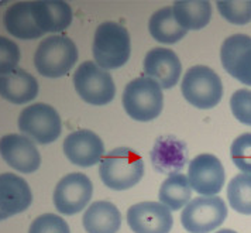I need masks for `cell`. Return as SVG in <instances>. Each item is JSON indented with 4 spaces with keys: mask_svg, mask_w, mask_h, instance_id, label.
Returning a JSON list of instances; mask_svg holds the SVG:
<instances>
[{
    "mask_svg": "<svg viewBox=\"0 0 251 233\" xmlns=\"http://www.w3.org/2000/svg\"><path fill=\"white\" fill-rule=\"evenodd\" d=\"M31 202V188L23 177L13 173L0 174V221L27 210Z\"/></svg>",
    "mask_w": 251,
    "mask_h": 233,
    "instance_id": "16",
    "label": "cell"
},
{
    "mask_svg": "<svg viewBox=\"0 0 251 233\" xmlns=\"http://www.w3.org/2000/svg\"><path fill=\"white\" fill-rule=\"evenodd\" d=\"M127 223L134 233H170L172 212L161 202H140L127 210Z\"/></svg>",
    "mask_w": 251,
    "mask_h": 233,
    "instance_id": "12",
    "label": "cell"
},
{
    "mask_svg": "<svg viewBox=\"0 0 251 233\" xmlns=\"http://www.w3.org/2000/svg\"><path fill=\"white\" fill-rule=\"evenodd\" d=\"M93 185L91 178L82 173H71L58 181L54 189V205L62 215H76L91 202Z\"/></svg>",
    "mask_w": 251,
    "mask_h": 233,
    "instance_id": "9",
    "label": "cell"
},
{
    "mask_svg": "<svg viewBox=\"0 0 251 233\" xmlns=\"http://www.w3.org/2000/svg\"><path fill=\"white\" fill-rule=\"evenodd\" d=\"M103 184L113 191H126L136 186L144 175V161L130 147H117L104 154L99 165Z\"/></svg>",
    "mask_w": 251,
    "mask_h": 233,
    "instance_id": "1",
    "label": "cell"
},
{
    "mask_svg": "<svg viewBox=\"0 0 251 233\" xmlns=\"http://www.w3.org/2000/svg\"><path fill=\"white\" fill-rule=\"evenodd\" d=\"M64 153L74 165L88 168L100 163L104 154V144L96 133L80 129L69 133L64 140Z\"/></svg>",
    "mask_w": 251,
    "mask_h": 233,
    "instance_id": "14",
    "label": "cell"
},
{
    "mask_svg": "<svg viewBox=\"0 0 251 233\" xmlns=\"http://www.w3.org/2000/svg\"><path fill=\"white\" fill-rule=\"evenodd\" d=\"M227 199L231 209L251 215V174H237L230 180Z\"/></svg>",
    "mask_w": 251,
    "mask_h": 233,
    "instance_id": "25",
    "label": "cell"
},
{
    "mask_svg": "<svg viewBox=\"0 0 251 233\" xmlns=\"http://www.w3.org/2000/svg\"><path fill=\"white\" fill-rule=\"evenodd\" d=\"M158 199L171 212L182 209L192 199V188L189 185L188 177L181 173L168 175V178L161 184Z\"/></svg>",
    "mask_w": 251,
    "mask_h": 233,
    "instance_id": "24",
    "label": "cell"
},
{
    "mask_svg": "<svg viewBox=\"0 0 251 233\" xmlns=\"http://www.w3.org/2000/svg\"><path fill=\"white\" fill-rule=\"evenodd\" d=\"M0 155L13 170L31 174L41 165V155L31 139L24 134L12 133L0 139Z\"/></svg>",
    "mask_w": 251,
    "mask_h": 233,
    "instance_id": "11",
    "label": "cell"
},
{
    "mask_svg": "<svg viewBox=\"0 0 251 233\" xmlns=\"http://www.w3.org/2000/svg\"><path fill=\"white\" fill-rule=\"evenodd\" d=\"M151 37L162 44H175L186 35V30L176 23L172 7L167 6L154 13L149 22Z\"/></svg>",
    "mask_w": 251,
    "mask_h": 233,
    "instance_id": "23",
    "label": "cell"
},
{
    "mask_svg": "<svg viewBox=\"0 0 251 233\" xmlns=\"http://www.w3.org/2000/svg\"><path fill=\"white\" fill-rule=\"evenodd\" d=\"M92 52L95 64L102 70L122 68L127 64L131 52L128 31L119 23L104 22L96 28Z\"/></svg>",
    "mask_w": 251,
    "mask_h": 233,
    "instance_id": "2",
    "label": "cell"
},
{
    "mask_svg": "<svg viewBox=\"0 0 251 233\" xmlns=\"http://www.w3.org/2000/svg\"><path fill=\"white\" fill-rule=\"evenodd\" d=\"M31 13L37 27L46 33H59L72 23V9L62 0L31 1Z\"/></svg>",
    "mask_w": 251,
    "mask_h": 233,
    "instance_id": "18",
    "label": "cell"
},
{
    "mask_svg": "<svg viewBox=\"0 0 251 233\" xmlns=\"http://www.w3.org/2000/svg\"><path fill=\"white\" fill-rule=\"evenodd\" d=\"M220 59L228 75L251 86V37L246 34L227 37L220 48Z\"/></svg>",
    "mask_w": 251,
    "mask_h": 233,
    "instance_id": "13",
    "label": "cell"
},
{
    "mask_svg": "<svg viewBox=\"0 0 251 233\" xmlns=\"http://www.w3.org/2000/svg\"><path fill=\"white\" fill-rule=\"evenodd\" d=\"M38 81L27 71L16 68L0 75V98L13 105H24L38 95Z\"/></svg>",
    "mask_w": 251,
    "mask_h": 233,
    "instance_id": "19",
    "label": "cell"
},
{
    "mask_svg": "<svg viewBox=\"0 0 251 233\" xmlns=\"http://www.w3.org/2000/svg\"><path fill=\"white\" fill-rule=\"evenodd\" d=\"M122 102L126 113L133 120L151 122L162 112V88L149 77H140L127 83Z\"/></svg>",
    "mask_w": 251,
    "mask_h": 233,
    "instance_id": "4",
    "label": "cell"
},
{
    "mask_svg": "<svg viewBox=\"0 0 251 233\" xmlns=\"http://www.w3.org/2000/svg\"><path fill=\"white\" fill-rule=\"evenodd\" d=\"M216 233H237L236 231H231V229H222V231H217Z\"/></svg>",
    "mask_w": 251,
    "mask_h": 233,
    "instance_id": "31",
    "label": "cell"
},
{
    "mask_svg": "<svg viewBox=\"0 0 251 233\" xmlns=\"http://www.w3.org/2000/svg\"><path fill=\"white\" fill-rule=\"evenodd\" d=\"M227 218V207L220 197H198L191 199L181 213L183 229L189 233H210Z\"/></svg>",
    "mask_w": 251,
    "mask_h": 233,
    "instance_id": "7",
    "label": "cell"
},
{
    "mask_svg": "<svg viewBox=\"0 0 251 233\" xmlns=\"http://www.w3.org/2000/svg\"><path fill=\"white\" fill-rule=\"evenodd\" d=\"M189 185L202 197H213L222 191L226 181L225 167L213 154H199L189 163Z\"/></svg>",
    "mask_w": 251,
    "mask_h": 233,
    "instance_id": "10",
    "label": "cell"
},
{
    "mask_svg": "<svg viewBox=\"0 0 251 233\" xmlns=\"http://www.w3.org/2000/svg\"><path fill=\"white\" fill-rule=\"evenodd\" d=\"M20 61V48L7 37L0 35V75L16 70Z\"/></svg>",
    "mask_w": 251,
    "mask_h": 233,
    "instance_id": "30",
    "label": "cell"
},
{
    "mask_svg": "<svg viewBox=\"0 0 251 233\" xmlns=\"http://www.w3.org/2000/svg\"><path fill=\"white\" fill-rule=\"evenodd\" d=\"M74 86L79 98L93 106L110 104L116 96V85L107 71L92 61H85L74 74Z\"/></svg>",
    "mask_w": 251,
    "mask_h": 233,
    "instance_id": "6",
    "label": "cell"
},
{
    "mask_svg": "<svg viewBox=\"0 0 251 233\" xmlns=\"http://www.w3.org/2000/svg\"><path fill=\"white\" fill-rule=\"evenodd\" d=\"M28 233H71V231L67 221L59 215L44 213L31 222Z\"/></svg>",
    "mask_w": 251,
    "mask_h": 233,
    "instance_id": "28",
    "label": "cell"
},
{
    "mask_svg": "<svg viewBox=\"0 0 251 233\" xmlns=\"http://www.w3.org/2000/svg\"><path fill=\"white\" fill-rule=\"evenodd\" d=\"M151 164L161 174H178L188 163V147L175 136H161L155 140L150 154Z\"/></svg>",
    "mask_w": 251,
    "mask_h": 233,
    "instance_id": "17",
    "label": "cell"
},
{
    "mask_svg": "<svg viewBox=\"0 0 251 233\" xmlns=\"http://www.w3.org/2000/svg\"><path fill=\"white\" fill-rule=\"evenodd\" d=\"M88 233H117L122 225V213L109 201H96L85 210L82 218Z\"/></svg>",
    "mask_w": 251,
    "mask_h": 233,
    "instance_id": "20",
    "label": "cell"
},
{
    "mask_svg": "<svg viewBox=\"0 0 251 233\" xmlns=\"http://www.w3.org/2000/svg\"><path fill=\"white\" fill-rule=\"evenodd\" d=\"M78 61V48L65 35L44 38L34 52L35 70L46 78L65 77Z\"/></svg>",
    "mask_w": 251,
    "mask_h": 233,
    "instance_id": "3",
    "label": "cell"
},
{
    "mask_svg": "<svg viewBox=\"0 0 251 233\" xmlns=\"http://www.w3.org/2000/svg\"><path fill=\"white\" fill-rule=\"evenodd\" d=\"M230 155L243 174H251V133H244L234 139L230 147Z\"/></svg>",
    "mask_w": 251,
    "mask_h": 233,
    "instance_id": "27",
    "label": "cell"
},
{
    "mask_svg": "<svg viewBox=\"0 0 251 233\" xmlns=\"http://www.w3.org/2000/svg\"><path fill=\"white\" fill-rule=\"evenodd\" d=\"M181 92L186 102L196 109H212L222 101L223 83L212 68L195 65L185 72Z\"/></svg>",
    "mask_w": 251,
    "mask_h": 233,
    "instance_id": "5",
    "label": "cell"
},
{
    "mask_svg": "<svg viewBox=\"0 0 251 233\" xmlns=\"http://www.w3.org/2000/svg\"><path fill=\"white\" fill-rule=\"evenodd\" d=\"M143 64L146 75L157 82L162 89L174 88L182 75L179 57L170 48L157 47L150 50Z\"/></svg>",
    "mask_w": 251,
    "mask_h": 233,
    "instance_id": "15",
    "label": "cell"
},
{
    "mask_svg": "<svg viewBox=\"0 0 251 233\" xmlns=\"http://www.w3.org/2000/svg\"><path fill=\"white\" fill-rule=\"evenodd\" d=\"M230 109L240 123L251 126V91L239 89L230 98Z\"/></svg>",
    "mask_w": 251,
    "mask_h": 233,
    "instance_id": "29",
    "label": "cell"
},
{
    "mask_svg": "<svg viewBox=\"0 0 251 233\" xmlns=\"http://www.w3.org/2000/svg\"><path fill=\"white\" fill-rule=\"evenodd\" d=\"M19 129L38 144H51L61 136L62 122L55 107L47 104L27 106L19 116Z\"/></svg>",
    "mask_w": 251,
    "mask_h": 233,
    "instance_id": "8",
    "label": "cell"
},
{
    "mask_svg": "<svg viewBox=\"0 0 251 233\" xmlns=\"http://www.w3.org/2000/svg\"><path fill=\"white\" fill-rule=\"evenodd\" d=\"M172 13L186 31L202 30L212 19V6L207 0H178L172 6Z\"/></svg>",
    "mask_w": 251,
    "mask_h": 233,
    "instance_id": "22",
    "label": "cell"
},
{
    "mask_svg": "<svg viewBox=\"0 0 251 233\" xmlns=\"http://www.w3.org/2000/svg\"><path fill=\"white\" fill-rule=\"evenodd\" d=\"M217 10L228 23L244 26L251 22V0H219Z\"/></svg>",
    "mask_w": 251,
    "mask_h": 233,
    "instance_id": "26",
    "label": "cell"
},
{
    "mask_svg": "<svg viewBox=\"0 0 251 233\" xmlns=\"http://www.w3.org/2000/svg\"><path fill=\"white\" fill-rule=\"evenodd\" d=\"M4 27L16 38L35 40L43 37L44 33L37 27L31 13V1H17L10 6L3 17Z\"/></svg>",
    "mask_w": 251,
    "mask_h": 233,
    "instance_id": "21",
    "label": "cell"
}]
</instances>
